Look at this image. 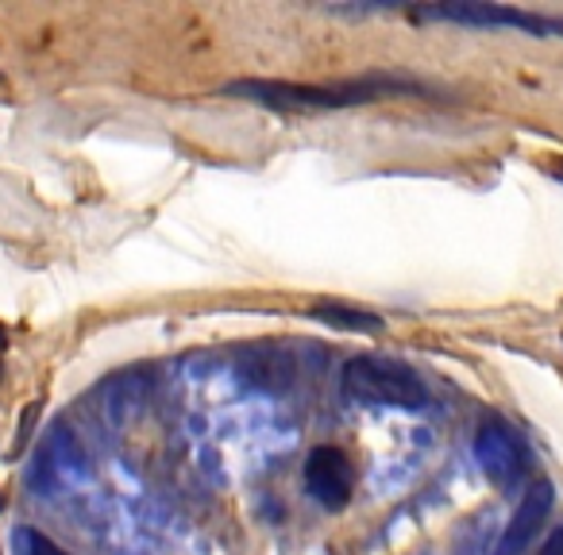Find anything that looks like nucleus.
I'll return each mask as SVG.
<instances>
[{"label":"nucleus","instance_id":"nucleus-1","mask_svg":"<svg viewBox=\"0 0 563 555\" xmlns=\"http://www.w3.org/2000/svg\"><path fill=\"white\" fill-rule=\"evenodd\" d=\"M409 81L390 78V74H371V78L340 81V86H306V81H271V78H243L228 81L220 93L240 97V101H258L266 109H352L378 97L406 93Z\"/></svg>","mask_w":563,"mask_h":555},{"label":"nucleus","instance_id":"nucleus-2","mask_svg":"<svg viewBox=\"0 0 563 555\" xmlns=\"http://www.w3.org/2000/svg\"><path fill=\"white\" fill-rule=\"evenodd\" d=\"M344 393L355 406H386V409H424L429 390L421 375L390 355H355L344 363Z\"/></svg>","mask_w":563,"mask_h":555},{"label":"nucleus","instance_id":"nucleus-3","mask_svg":"<svg viewBox=\"0 0 563 555\" xmlns=\"http://www.w3.org/2000/svg\"><path fill=\"white\" fill-rule=\"evenodd\" d=\"M413 20H440V24L463 27H514L525 35H563V20L540 16V12L509 9V4H483V0H460V4H432V9H413Z\"/></svg>","mask_w":563,"mask_h":555},{"label":"nucleus","instance_id":"nucleus-4","mask_svg":"<svg viewBox=\"0 0 563 555\" xmlns=\"http://www.w3.org/2000/svg\"><path fill=\"white\" fill-rule=\"evenodd\" d=\"M306 490L313 493L317 506L329 509V513L347 509L352 490H355V470H352L347 452H340V447H332V444L313 447L306 459Z\"/></svg>","mask_w":563,"mask_h":555},{"label":"nucleus","instance_id":"nucleus-5","mask_svg":"<svg viewBox=\"0 0 563 555\" xmlns=\"http://www.w3.org/2000/svg\"><path fill=\"white\" fill-rule=\"evenodd\" d=\"M475 459L486 470V478L498 486H517L529 470L525 440L509 424H486L475 436Z\"/></svg>","mask_w":563,"mask_h":555},{"label":"nucleus","instance_id":"nucleus-6","mask_svg":"<svg viewBox=\"0 0 563 555\" xmlns=\"http://www.w3.org/2000/svg\"><path fill=\"white\" fill-rule=\"evenodd\" d=\"M552 501H555V493H552V482H548V478H540L537 486H529L490 555H529L540 524H544L548 513H552Z\"/></svg>","mask_w":563,"mask_h":555},{"label":"nucleus","instance_id":"nucleus-7","mask_svg":"<svg viewBox=\"0 0 563 555\" xmlns=\"http://www.w3.org/2000/svg\"><path fill=\"white\" fill-rule=\"evenodd\" d=\"M313 317L344 332H383V317L367 313V309H355V306H329V301H324V306L313 309Z\"/></svg>","mask_w":563,"mask_h":555},{"label":"nucleus","instance_id":"nucleus-8","mask_svg":"<svg viewBox=\"0 0 563 555\" xmlns=\"http://www.w3.org/2000/svg\"><path fill=\"white\" fill-rule=\"evenodd\" d=\"M16 544H20V552H24V555H66L55 540L43 536V532H35V529H20Z\"/></svg>","mask_w":563,"mask_h":555},{"label":"nucleus","instance_id":"nucleus-9","mask_svg":"<svg viewBox=\"0 0 563 555\" xmlns=\"http://www.w3.org/2000/svg\"><path fill=\"white\" fill-rule=\"evenodd\" d=\"M537 555H563V529H552Z\"/></svg>","mask_w":563,"mask_h":555},{"label":"nucleus","instance_id":"nucleus-10","mask_svg":"<svg viewBox=\"0 0 563 555\" xmlns=\"http://www.w3.org/2000/svg\"><path fill=\"white\" fill-rule=\"evenodd\" d=\"M0 347H4V324H0Z\"/></svg>","mask_w":563,"mask_h":555},{"label":"nucleus","instance_id":"nucleus-11","mask_svg":"<svg viewBox=\"0 0 563 555\" xmlns=\"http://www.w3.org/2000/svg\"><path fill=\"white\" fill-rule=\"evenodd\" d=\"M555 178H563V170H555Z\"/></svg>","mask_w":563,"mask_h":555},{"label":"nucleus","instance_id":"nucleus-12","mask_svg":"<svg viewBox=\"0 0 563 555\" xmlns=\"http://www.w3.org/2000/svg\"><path fill=\"white\" fill-rule=\"evenodd\" d=\"M0 506H4V498H0Z\"/></svg>","mask_w":563,"mask_h":555}]
</instances>
